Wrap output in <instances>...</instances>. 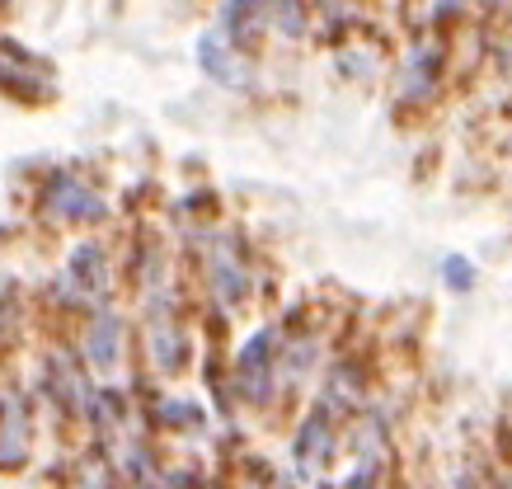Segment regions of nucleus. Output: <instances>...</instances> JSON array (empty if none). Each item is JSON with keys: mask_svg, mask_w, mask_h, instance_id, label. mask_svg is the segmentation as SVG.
Returning <instances> with one entry per match:
<instances>
[{"mask_svg": "<svg viewBox=\"0 0 512 489\" xmlns=\"http://www.w3.org/2000/svg\"><path fill=\"white\" fill-rule=\"evenodd\" d=\"M47 203L57 207V217H99V212H104V207H99V198H94V193H85L76 184V179H57V184H52V193H47Z\"/></svg>", "mask_w": 512, "mask_h": 489, "instance_id": "f03ea898", "label": "nucleus"}, {"mask_svg": "<svg viewBox=\"0 0 512 489\" xmlns=\"http://www.w3.org/2000/svg\"><path fill=\"white\" fill-rule=\"evenodd\" d=\"M29 457V424L19 400H5V419H0V466H19Z\"/></svg>", "mask_w": 512, "mask_h": 489, "instance_id": "f257e3e1", "label": "nucleus"}, {"mask_svg": "<svg viewBox=\"0 0 512 489\" xmlns=\"http://www.w3.org/2000/svg\"><path fill=\"white\" fill-rule=\"evenodd\" d=\"M198 52H202V66H207V71H212L221 85H240V80H245V71L235 66V52L221 48V33H207Z\"/></svg>", "mask_w": 512, "mask_h": 489, "instance_id": "7ed1b4c3", "label": "nucleus"}, {"mask_svg": "<svg viewBox=\"0 0 512 489\" xmlns=\"http://www.w3.org/2000/svg\"><path fill=\"white\" fill-rule=\"evenodd\" d=\"M447 278L451 287H470V264L466 259H447Z\"/></svg>", "mask_w": 512, "mask_h": 489, "instance_id": "423d86ee", "label": "nucleus"}, {"mask_svg": "<svg viewBox=\"0 0 512 489\" xmlns=\"http://www.w3.org/2000/svg\"><path fill=\"white\" fill-rule=\"evenodd\" d=\"M118 339H123V334H118V320L113 316H99V325H94L90 330V358H94V367H109L113 358H118Z\"/></svg>", "mask_w": 512, "mask_h": 489, "instance_id": "20e7f679", "label": "nucleus"}, {"mask_svg": "<svg viewBox=\"0 0 512 489\" xmlns=\"http://www.w3.org/2000/svg\"><path fill=\"white\" fill-rule=\"evenodd\" d=\"M71 269H76V278H85V287H90L94 297L104 292V254L94 250V245H80L76 259H71Z\"/></svg>", "mask_w": 512, "mask_h": 489, "instance_id": "39448f33", "label": "nucleus"}]
</instances>
